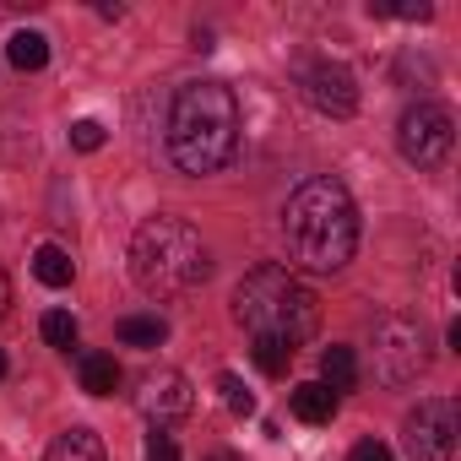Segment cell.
<instances>
[{
    "instance_id": "cell-7",
    "label": "cell",
    "mask_w": 461,
    "mask_h": 461,
    "mask_svg": "<svg viewBox=\"0 0 461 461\" xmlns=\"http://www.w3.org/2000/svg\"><path fill=\"white\" fill-rule=\"evenodd\" d=\"M396 147H402V158L412 163V168H439L445 158H450V147H456V120H450V109L445 104H412L402 120H396Z\"/></svg>"
},
{
    "instance_id": "cell-10",
    "label": "cell",
    "mask_w": 461,
    "mask_h": 461,
    "mask_svg": "<svg viewBox=\"0 0 461 461\" xmlns=\"http://www.w3.org/2000/svg\"><path fill=\"white\" fill-rule=\"evenodd\" d=\"M44 461H109L104 456V439L93 434V429H66V434H55L50 439V450H44Z\"/></svg>"
},
{
    "instance_id": "cell-20",
    "label": "cell",
    "mask_w": 461,
    "mask_h": 461,
    "mask_svg": "<svg viewBox=\"0 0 461 461\" xmlns=\"http://www.w3.org/2000/svg\"><path fill=\"white\" fill-rule=\"evenodd\" d=\"M71 147H77V152H98V147H104V125H98V120H77V125H71Z\"/></svg>"
},
{
    "instance_id": "cell-15",
    "label": "cell",
    "mask_w": 461,
    "mask_h": 461,
    "mask_svg": "<svg viewBox=\"0 0 461 461\" xmlns=\"http://www.w3.org/2000/svg\"><path fill=\"white\" fill-rule=\"evenodd\" d=\"M33 277H39L44 288H71V277H77V261H71L60 245H39V256H33Z\"/></svg>"
},
{
    "instance_id": "cell-12",
    "label": "cell",
    "mask_w": 461,
    "mask_h": 461,
    "mask_svg": "<svg viewBox=\"0 0 461 461\" xmlns=\"http://www.w3.org/2000/svg\"><path fill=\"white\" fill-rule=\"evenodd\" d=\"M337 402H342V396H331L321 380L294 385V418H304V423H331V418H337Z\"/></svg>"
},
{
    "instance_id": "cell-1",
    "label": "cell",
    "mask_w": 461,
    "mask_h": 461,
    "mask_svg": "<svg viewBox=\"0 0 461 461\" xmlns=\"http://www.w3.org/2000/svg\"><path fill=\"white\" fill-rule=\"evenodd\" d=\"M283 245H288V261L299 272H315V277H331V272H342L353 261V250H358V206H353L342 179L315 174L288 195Z\"/></svg>"
},
{
    "instance_id": "cell-2",
    "label": "cell",
    "mask_w": 461,
    "mask_h": 461,
    "mask_svg": "<svg viewBox=\"0 0 461 461\" xmlns=\"http://www.w3.org/2000/svg\"><path fill=\"white\" fill-rule=\"evenodd\" d=\"M240 152V98L228 82H185L168 104V158L179 174L206 179Z\"/></svg>"
},
{
    "instance_id": "cell-22",
    "label": "cell",
    "mask_w": 461,
    "mask_h": 461,
    "mask_svg": "<svg viewBox=\"0 0 461 461\" xmlns=\"http://www.w3.org/2000/svg\"><path fill=\"white\" fill-rule=\"evenodd\" d=\"M147 461H179V445H174V434L152 429V434H147Z\"/></svg>"
},
{
    "instance_id": "cell-14",
    "label": "cell",
    "mask_w": 461,
    "mask_h": 461,
    "mask_svg": "<svg viewBox=\"0 0 461 461\" xmlns=\"http://www.w3.org/2000/svg\"><path fill=\"white\" fill-rule=\"evenodd\" d=\"M321 385H326L331 396H342V391L358 385V358H353V348H326V353H321Z\"/></svg>"
},
{
    "instance_id": "cell-24",
    "label": "cell",
    "mask_w": 461,
    "mask_h": 461,
    "mask_svg": "<svg viewBox=\"0 0 461 461\" xmlns=\"http://www.w3.org/2000/svg\"><path fill=\"white\" fill-rule=\"evenodd\" d=\"M6 304H12V283H6V272H0V315H6Z\"/></svg>"
},
{
    "instance_id": "cell-21",
    "label": "cell",
    "mask_w": 461,
    "mask_h": 461,
    "mask_svg": "<svg viewBox=\"0 0 461 461\" xmlns=\"http://www.w3.org/2000/svg\"><path fill=\"white\" fill-rule=\"evenodd\" d=\"M380 17H402V23H429L434 17V6H429V0H418V6H412V0H402V6H375Z\"/></svg>"
},
{
    "instance_id": "cell-3",
    "label": "cell",
    "mask_w": 461,
    "mask_h": 461,
    "mask_svg": "<svg viewBox=\"0 0 461 461\" xmlns=\"http://www.w3.org/2000/svg\"><path fill=\"white\" fill-rule=\"evenodd\" d=\"M131 277L147 299H179L190 288H201L212 277V256L201 228H190L174 212H158L147 222H136L131 234Z\"/></svg>"
},
{
    "instance_id": "cell-16",
    "label": "cell",
    "mask_w": 461,
    "mask_h": 461,
    "mask_svg": "<svg viewBox=\"0 0 461 461\" xmlns=\"http://www.w3.org/2000/svg\"><path fill=\"white\" fill-rule=\"evenodd\" d=\"M114 331H120V342H125V348H163L168 321H163V315H125Z\"/></svg>"
},
{
    "instance_id": "cell-6",
    "label": "cell",
    "mask_w": 461,
    "mask_h": 461,
    "mask_svg": "<svg viewBox=\"0 0 461 461\" xmlns=\"http://www.w3.org/2000/svg\"><path fill=\"white\" fill-rule=\"evenodd\" d=\"M407 461H450L461 445V407L450 396H423L402 423Z\"/></svg>"
},
{
    "instance_id": "cell-18",
    "label": "cell",
    "mask_w": 461,
    "mask_h": 461,
    "mask_svg": "<svg viewBox=\"0 0 461 461\" xmlns=\"http://www.w3.org/2000/svg\"><path fill=\"white\" fill-rule=\"evenodd\" d=\"M217 391H222V407L234 412V418H250L256 412V396H250V385L240 375H217Z\"/></svg>"
},
{
    "instance_id": "cell-8",
    "label": "cell",
    "mask_w": 461,
    "mask_h": 461,
    "mask_svg": "<svg viewBox=\"0 0 461 461\" xmlns=\"http://www.w3.org/2000/svg\"><path fill=\"white\" fill-rule=\"evenodd\" d=\"M304 98H310V109L331 114V120H353V114H358V82H353V71L337 66V60L304 66Z\"/></svg>"
},
{
    "instance_id": "cell-23",
    "label": "cell",
    "mask_w": 461,
    "mask_h": 461,
    "mask_svg": "<svg viewBox=\"0 0 461 461\" xmlns=\"http://www.w3.org/2000/svg\"><path fill=\"white\" fill-rule=\"evenodd\" d=\"M348 461H396V456H391V445H380V439H358V445L348 450Z\"/></svg>"
},
{
    "instance_id": "cell-25",
    "label": "cell",
    "mask_w": 461,
    "mask_h": 461,
    "mask_svg": "<svg viewBox=\"0 0 461 461\" xmlns=\"http://www.w3.org/2000/svg\"><path fill=\"white\" fill-rule=\"evenodd\" d=\"M0 380H6V348H0Z\"/></svg>"
},
{
    "instance_id": "cell-4",
    "label": "cell",
    "mask_w": 461,
    "mask_h": 461,
    "mask_svg": "<svg viewBox=\"0 0 461 461\" xmlns=\"http://www.w3.org/2000/svg\"><path fill=\"white\" fill-rule=\"evenodd\" d=\"M234 321L250 331V342L272 337V342H288L299 353L321 326V299L288 267H256L234 288Z\"/></svg>"
},
{
    "instance_id": "cell-17",
    "label": "cell",
    "mask_w": 461,
    "mask_h": 461,
    "mask_svg": "<svg viewBox=\"0 0 461 461\" xmlns=\"http://www.w3.org/2000/svg\"><path fill=\"white\" fill-rule=\"evenodd\" d=\"M250 358H256V369H261V375H272V380H277V375H288L294 348H288V342H272V337H256V342H250Z\"/></svg>"
},
{
    "instance_id": "cell-13",
    "label": "cell",
    "mask_w": 461,
    "mask_h": 461,
    "mask_svg": "<svg viewBox=\"0 0 461 461\" xmlns=\"http://www.w3.org/2000/svg\"><path fill=\"white\" fill-rule=\"evenodd\" d=\"M6 60H12L17 71H44V66H50V39L33 33V28H17V33L6 39Z\"/></svg>"
},
{
    "instance_id": "cell-5",
    "label": "cell",
    "mask_w": 461,
    "mask_h": 461,
    "mask_svg": "<svg viewBox=\"0 0 461 461\" xmlns=\"http://www.w3.org/2000/svg\"><path fill=\"white\" fill-rule=\"evenodd\" d=\"M375 380L402 391V385H418V375L429 369V342H423V326L407 321V315H385L375 321Z\"/></svg>"
},
{
    "instance_id": "cell-9",
    "label": "cell",
    "mask_w": 461,
    "mask_h": 461,
    "mask_svg": "<svg viewBox=\"0 0 461 461\" xmlns=\"http://www.w3.org/2000/svg\"><path fill=\"white\" fill-rule=\"evenodd\" d=\"M136 407H141V412L152 418V429H158V423H168V418H185V412L195 407V391H190V380H185L179 369H158V375L141 380Z\"/></svg>"
},
{
    "instance_id": "cell-11",
    "label": "cell",
    "mask_w": 461,
    "mask_h": 461,
    "mask_svg": "<svg viewBox=\"0 0 461 461\" xmlns=\"http://www.w3.org/2000/svg\"><path fill=\"white\" fill-rule=\"evenodd\" d=\"M77 375H82V391H87V396H114V391H120V364H114V353H82Z\"/></svg>"
},
{
    "instance_id": "cell-19",
    "label": "cell",
    "mask_w": 461,
    "mask_h": 461,
    "mask_svg": "<svg viewBox=\"0 0 461 461\" xmlns=\"http://www.w3.org/2000/svg\"><path fill=\"white\" fill-rule=\"evenodd\" d=\"M39 331H44V342H50V348H66V353L77 348V321H71L66 310H50V315L39 321Z\"/></svg>"
}]
</instances>
